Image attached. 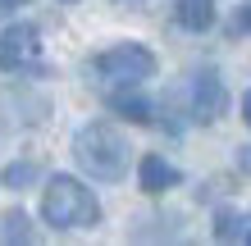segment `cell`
I'll use <instances>...</instances> for the list:
<instances>
[{"label": "cell", "instance_id": "9a60e30c", "mask_svg": "<svg viewBox=\"0 0 251 246\" xmlns=\"http://www.w3.org/2000/svg\"><path fill=\"white\" fill-rule=\"evenodd\" d=\"M27 0H0V14H14V9H23Z\"/></svg>", "mask_w": 251, "mask_h": 246}, {"label": "cell", "instance_id": "5bb4252c", "mask_svg": "<svg viewBox=\"0 0 251 246\" xmlns=\"http://www.w3.org/2000/svg\"><path fill=\"white\" fill-rule=\"evenodd\" d=\"M238 169L251 173V146H238Z\"/></svg>", "mask_w": 251, "mask_h": 246}, {"label": "cell", "instance_id": "2e32d148", "mask_svg": "<svg viewBox=\"0 0 251 246\" xmlns=\"http://www.w3.org/2000/svg\"><path fill=\"white\" fill-rule=\"evenodd\" d=\"M242 119H247V123H251V91H247V96H242Z\"/></svg>", "mask_w": 251, "mask_h": 246}, {"label": "cell", "instance_id": "5b68a950", "mask_svg": "<svg viewBox=\"0 0 251 246\" xmlns=\"http://www.w3.org/2000/svg\"><path fill=\"white\" fill-rule=\"evenodd\" d=\"M41 68V32L32 23H14L0 32V73H32Z\"/></svg>", "mask_w": 251, "mask_h": 246}, {"label": "cell", "instance_id": "8992f818", "mask_svg": "<svg viewBox=\"0 0 251 246\" xmlns=\"http://www.w3.org/2000/svg\"><path fill=\"white\" fill-rule=\"evenodd\" d=\"M50 105L27 87H0V123L5 128H37L46 123Z\"/></svg>", "mask_w": 251, "mask_h": 246}, {"label": "cell", "instance_id": "e0dca14e", "mask_svg": "<svg viewBox=\"0 0 251 246\" xmlns=\"http://www.w3.org/2000/svg\"><path fill=\"white\" fill-rule=\"evenodd\" d=\"M119 5H142V0H119Z\"/></svg>", "mask_w": 251, "mask_h": 246}, {"label": "cell", "instance_id": "8fae6325", "mask_svg": "<svg viewBox=\"0 0 251 246\" xmlns=\"http://www.w3.org/2000/svg\"><path fill=\"white\" fill-rule=\"evenodd\" d=\"M0 242H37V228L23 210H5L0 214Z\"/></svg>", "mask_w": 251, "mask_h": 246}, {"label": "cell", "instance_id": "ac0fdd59", "mask_svg": "<svg viewBox=\"0 0 251 246\" xmlns=\"http://www.w3.org/2000/svg\"><path fill=\"white\" fill-rule=\"evenodd\" d=\"M64 5H73V0H64Z\"/></svg>", "mask_w": 251, "mask_h": 246}, {"label": "cell", "instance_id": "3957f363", "mask_svg": "<svg viewBox=\"0 0 251 246\" xmlns=\"http://www.w3.org/2000/svg\"><path fill=\"white\" fill-rule=\"evenodd\" d=\"M92 73L105 87H142L146 78H155V55L137 41H119L92 60Z\"/></svg>", "mask_w": 251, "mask_h": 246}, {"label": "cell", "instance_id": "7a4b0ae2", "mask_svg": "<svg viewBox=\"0 0 251 246\" xmlns=\"http://www.w3.org/2000/svg\"><path fill=\"white\" fill-rule=\"evenodd\" d=\"M41 219L60 233L73 228H96L100 224V201L92 196V187H82L73 173H55L41 192Z\"/></svg>", "mask_w": 251, "mask_h": 246}, {"label": "cell", "instance_id": "ba28073f", "mask_svg": "<svg viewBox=\"0 0 251 246\" xmlns=\"http://www.w3.org/2000/svg\"><path fill=\"white\" fill-rule=\"evenodd\" d=\"M110 110L124 114V119H132V123H155V105L146 96H137V87H114Z\"/></svg>", "mask_w": 251, "mask_h": 246}, {"label": "cell", "instance_id": "9c48e42d", "mask_svg": "<svg viewBox=\"0 0 251 246\" xmlns=\"http://www.w3.org/2000/svg\"><path fill=\"white\" fill-rule=\"evenodd\" d=\"M215 242H251V210H215Z\"/></svg>", "mask_w": 251, "mask_h": 246}, {"label": "cell", "instance_id": "4fadbf2b", "mask_svg": "<svg viewBox=\"0 0 251 246\" xmlns=\"http://www.w3.org/2000/svg\"><path fill=\"white\" fill-rule=\"evenodd\" d=\"M228 32H233V37H242V32H251V0H247V5H242L238 14H233V19H228Z\"/></svg>", "mask_w": 251, "mask_h": 246}, {"label": "cell", "instance_id": "30bf717a", "mask_svg": "<svg viewBox=\"0 0 251 246\" xmlns=\"http://www.w3.org/2000/svg\"><path fill=\"white\" fill-rule=\"evenodd\" d=\"M174 14L187 32H205L215 23V0H174Z\"/></svg>", "mask_w": 251, "mask_h": 246}, {"label": "cell", "instance_id": "7c38bea8", "mask_svg": "<svg viewBox=\"0 0 251 246\" xmlns=\"http://www.w3.org/2000/svg\"><path fill=\"white\" fill-rule=\"evenodd\" d=\"M41 178V169L32 164V160H14L9 169H5V187H14V192H23V187H32Z\"/></svg>", "mask_w": 251, "mask_h": 246}, {"label": "cell", "instance_id": "6da1fadb", "mask_svg": "<svg viewBox=\"0 0 251 246\" xmlns=\"http://www.w3.org/2000/svg\"><path fill=\"white\" fill-rule=\"evenodd\" d=\"M73 160H78L82 173H92L100 182H119L128 173V141L114 123L96 119L73 133Z\"/></svg>", "mask_w": 251, "mask_h": 246}, {"label": "cell", "instance_id": "52a82bcc", "mask_svg": "<svg viewBox=\"0 0 251 246\" xmlns=\"http://www.w3.org/2000/svg\"><path fill=\"white\" fill-rule=\"evenodd\" d=\"M137 182H142V192H146V196H165V192H174V187L183 182V169H178V164H169L165 155L146 151V155H142V164H137Z\"/></svg>", "mask_w": 251, "mask_h": 246}, {"label": "cell", "instance_id": "277c9868", "mask_svg": "<svg viewBox=\"0 0 251 246\" xmlns=\"http://www.w3.org/2000/svg\"><path fill=\"white\" fill-rule=\"evenodd\" d=\"M183 100H187V119H192V123H215L219 114L228 110L224 78H219L210 64L197 68V73H187V82H183Z\"/></svg>", "mask_w": 251, "mask_h": 246}]
</instances>
